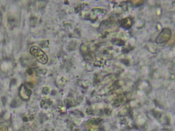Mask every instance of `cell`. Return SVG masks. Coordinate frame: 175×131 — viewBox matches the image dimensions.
Returning <instances> with one entry per match:
<instances>
[{
    "label": "cell",
    "instance_id": "3",
    "mask_svg": "<svg viewBox=\"0 0 175 131\" xmlns=\"http://www.w3.org/2000/svg\"><path fill=\"white\" fill-rule=\"evenodd\" d=\"M171 37V32L168 29H164L156 38V42L158 44H164L170 40Z\"/></svg>",
    "mask_w": 175,
    "mask_h": 131
},
{
    "label": "cell",
    "instance_id": "7",
    "mask_svg": "<svg viewBox=\"0 0 175 131\" xmlns=\"http://www.w3.org/2000/svg\"><path fill=\"white\" fill-rule=\"evenodd\" d=\"M2 14L1 12H0V27H1L2 25Z\"/></svg>",
    "mask_w": 175,
    "mask_h": 131
},
{
    "label": "cell",
    "instance_id": "2",
    "mask_svg": "<svg viewBox=\"0 0 175 131\" xmlns=\"http://www.w3.org/2000/svg\"><path fill=\"white\" fill-rule=\"evenodd\" d=\"M33 85L30 83H27L23 85L19 89V96L23 100H28L32 95V90L29 87H32Z\"/></svg>",
    "mask_w": 175,
    "mask_h": 131
},
{
    "label": "cell",
    "instance_id": "5",
    "mask_svg": "<svg viewBox=\"0 0 175 131\" xmlns=\"http://www.w3.org/2000/svg\"><path fill=\"white\" fill-rule=\"evenodd\" d=\"M7 127L5 126L4 124H0V131H7Z\"/></svg>",
    "mask_w": 175,
    "mask_h": 131
},
{
    "label": "cell",
    "instance_id": "4",
    "mask_svg": "<svg viewBox=\"0 0 175 131\" xmlns=\"http://www.w3.org/2000/svg\"><path fill=\"white\" fill-rule=\"evenodd\" d=\"M51 105V101L50 99H48L47 98H44V99L42 100L41 102V107L43 108V109L48 108Z\"/></svg>",
    "mask_w": 175,
    "mask_h": 131
},
{
    "label": "cell",
    "instance_id": "6",
    "mask_svg": "<svg viewBox=\"0 0 175 131\" xmlns=\"http://www.w3.org/2000/svg\"><path fill=\"white\" fill-rule=\"evenodd\" d=\"M50 88H49L48 87H45L43 88V90H42V94H47L49 92H50Z\"/></svg>",
    "mask_w": 175,
    "mask_h": 131
},
{
    "label": "cell",
    "instance_id": "1",
    "mask_svg": "<svg viewBox=\"0 0 175 131\" xmlns=\"http://www.w3.org/2000/svg\"><path fill=\"white\" fill-rule=\"evenodd\" d=\"M30 53L33 57H34L36 60L38 61L42 64H45L48 62V57L43 51L39 47L34 46L30 48Z\"/></svg>",
    "mask_w": 175,
    "mask_h": 131
}]
</instances>
